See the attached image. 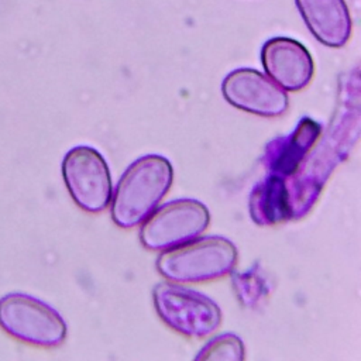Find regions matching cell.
I'll return each instance as SVG.
<instances>
[{
    "label": "cell",
    "mask_w": 361,
    "mask_h": 361,
    "mask_svg": "<svg viewBox=\"0 0 361 361\" xmlns=\"http://www.w3.org/2000/svg\"><path fill=\"white\" fill-rule=\"evenodd\" d=\"M171 162L157 154L135 159L121 175L111 202V219L121 228L141 224L172 185Z\"/></svg>",
    "instance_id": "6da1fadb"
},
{
    "label": "cell",
    "mask_w": 361,
    "mask_h": 361,
    "mask_svg": "<svg viewBox=\"0 0 361 361\" xmlns=\"http://www.w3.org/2000/svg\"><path fill=\"white\" fill-rule=\"evenodd\" d=\"M235 262V245L224 237L209 235L164 250L157 269L172 282H206L231 272Z\"/></svg>",
    "instance_id": "7a4b0ae2"
},
{
    "label": "cell",
    "mask_w": 361,
    "mask_h": 361,
    "mask_svg": "<svg viewBox=\"0 0 361 361\" xmlns=\"http://www.w3.org/2000/svg\"><path fill=\"white\" fill-rule=\"evenodd\" d=\"M152 300L161 320L186 337H206L221 323V310L213 299L172 281L157 283Z\"/></svg>",
    "instance_id": "3957f363"
},
{
    "label": "cell",
    "mask_w": 361,
    "mask_h": 361,
    "mask_svg": "<svg viewBox=\"0 0 361 361\" xmlns=\"http://www.w3.org/2000/svg\"><path fill=\"white\" fill-rule=\"evenodd\" d=\"M0 327L14 338L38 347H56L66 337L61 314L24 293H10L0 299Z\"/></svg>",
    "instance_id": "277c9868"
},
{
    "label": "cell",
    "mask_w": 361,
    "mask_h": 361,
    "mask_svg": "<svg viewBox=\"0 0 361 361\" xmlns=\"http://www.w3.org/2000/svg\"><path fill=\"white\" fill-rule=\"evenodd\" d=\"M210 221L207 207L195 199H176L155 209L140 228L142 245L152 251L168 250L196 238Z\"/></svg>",
    "instance_id": "5b68a950"
},
{
    "label": "cell",
    "mask_w": 361,
    "mask_h": 361,
    "mask_svg": "<svg viewBox=\"0 0 361 361\" xmlns=\"http://www.w3.org/2000/svg\"><path fill=\"white\" fill-rule=\"evenodd\" d=\"M62 176L73 202L89 213L103 212L111 199V178L103 155L89 145L69 149Z\"/></svg>",
    "instance_id": "8992f818"
},
{
    "label": "cell",
    "mask_w": 361,
    "mask_h": 361,
    "mask_svg": "<svg viewBox=\"0 0 361 361\" xmlns=\"http://www.w3.org/2000/svg\"><path fill=\"white\" fill-rule=\"evenodd\" d=\"M221 93L231 106L262 117L281 116L289 104L288 94L279 85L250 68L230 72L221 83Z\"/></svg>",
    "instance_id": "52a82bcc"
},
{
    "label": "cell",
    "mask_w": 361,
    "mask_h": 361,
    "mask_svg": "<svg viewBox=\"0 0 361 361\" xmlns=\"http://www.w3.org/2000/svg\"><path fill=\"white\" fill-rule=\"evenodd\" d=\"M261 62L268 78L289 92L306 87L314 72L312 55L305 45L286 37L268 39L261 49Z\"/></svg>",
    "instance_id": "ba28073f"
},
{
    "label": "cell",
    "mask_w": 361,
    "mask_h": 361,
    "mask_svg": "<svg viewBox=\"0 0 361 361\" xmlns=\"http://www.w3.org/2000/svg\"><path fill=\"white\" fill-rule=\"evenodd\" d=\"M310 32L323 45L340 48L351 35V17L344 0H295Z\"/></svg>",
    "instance_id": "9c48e42d"
},
{
    "label": "cell",
    "mask_w": 361,
    "mask_h": 361,
    "mask_svg": "<svg viewBox=\"0 0 361 361\" xmlns=\"http://www.w3.org/2000/svg\"><path fill=\"white\" fill-rule=\"evenodd\" d=\"M251 217L258 224H274L285 220L290 210L285 183L278 176L257 185L250 199Z\"/></svg>",
    "instance_id": "30bf717a"
},
{
    "label": "cell",
    "mask_w": 361,
    "mask_h": 361,
    "mask_svg": "<svg viewBox=\"0 0 361 361\" xmlns=\"http://www.w3.org/2000/svg\"><path fill=\"white\" fill-rule=\"evenodd\" d=\"M319 126L317 123L312 121L310 118H303L298 128L290 134L289 138H286L283 145L278 148L271 159V166L274 173L279 175H289L295 171L299 161L302 159V155L310 148V145L314 142V140L319 135Z\"/></svg>",
    "instance_id": "8fae6325"
},
{
    "label": "cell",
    "mask_w": 361,
    "mask_h": 361,
    "mask_svg": "<svg viewBox=\"0 0 361 361\" xmlns=\"http://www.w3.org/2000/svg\"><path fill=\"white\" fill-rule=\"evenodd\" d=\"M196 360L241 361L244 360V344L235 334L226 333L212 338L196 355Z\"/></svg>",
    "instance_id": "7c38bea8"
}]
</instances>
